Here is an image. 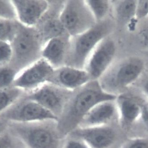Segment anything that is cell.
<instances>
[{"mask_svg":"<svg viewBox=\"0 0 148 148\" xmlns=\"http://www.w3.org/2000/svg\"><path fill=\"white\" fill-rule=\"evenodd\" d=\"M70 37L67 35L53 38L44 44L42 58L47 61L54 69L65 66Z\"/></svg>","mask_w":148,"mask_h":148,"instance_id":"obj_16","label":"cell"},{"mask_svg":"<svg viewBox=\"0 0 148 148\" xmlns=\"http://www.w3.org/2000/svg\"><path fill=\"white\" fill-rule=\"evenodd\" d=\"M116 52L114 41L107 38L101 41L88 59L84 69L91 80H99L107 72Z\"/></svg>","mask_w":148,"mask_h":148,"instance_id":"obj_10","label":"cell"},{"mask_svg":"<svg viewBox=\"0 0 148 148\" xmlns=\"http://www.w3.org/2000/svg\"><path fill=\"white\" fill-rule=\"evenodd\" d=\"M25 93L21 89L14 86L0 89V115L10 108Z\"/></svg>","mask_w":148,"mask_h":148,"instance_id":"obj_18","label":"cell"},{"mask_svg":"<svg viewBox=\"0 0 148 148\" xmlns=\"http://www.w3.org/2000/svg\"><path fill=\"white\" fill-rule=\"evenodd\" d=\"M123 148H148V137L133 138L125 145Z\"/></svg>","mask_w":148,"mask_h":148,"instance_id":"obj_26","label":"cell"},{"mask_svg":"<svg viewBox=\"0 0 148 148\" xmlns=\"http://www.w3.org/2000/svg\"><path fill=\"white\" fill-rule=\"evenodd\" d=\"M119 120L123 128H130L139 119L143 103L129 95L117 96L115 100Z\"/></svg>","mask_w":148,"mask_h":148,"instance_id":"obj_15","label":"cell"},{"mask_svg":"<svg viewBox=\"0 0 148 148\" xmlns=\"http://www.w3.org/2000/svg\"><path fill=\"white\" fill-rule=\"evenodd\" d=\"M137 123L141 125L142 128L148 135V103L143 104L141 115L136 124Z\"/></svg>","mask_w":148,"mask_h":148,"instance_id":"obj_28","label":"cell"},{"mask_svg":"<svg viewBox=\"0 0 148 148\" xmlns=\"http://www.w3.org/2000/svg\"><path fill=\"white\" fill-rule=\"evenodd\" d=\"M97 23L105 20L110 7L108 0H85Z\"/></svg>","mask_w":148,"mask_h":148,"instance_id":"obj_19","label":"cell"},{"mask_svg":"<svg viewBox=\"0 0 148 148\" xmlns=\"http://www.w3.org/2000/svg\"><path fill=\"white\" fill-rule=\"evenodd\" d=\"M9 123L8 122L0 117V137L8 130Z\"/></svg>","mask_w":148,"mask_h":148,"instance_id":"obj_31","label":"cell"},{"mask_svg":"<svg viewBox=\"0 0 148 148\" xmlns=\"http://www.w3.org/2000/svg\"><path fill=\"white\" fill-rule=\"evenodd\" d=\"M25 146L8 130L0 137V148H18Z\"/></svg>","mask_w":148,"mask_h":148,"instance_id":"obj_23","label":"cell"},{"mask_svg":"<svg viewBox=\"0 0 148 148\" xmlns=\"http://www.w3.org/2000/svg\"><path fill=\"white\" fill-rule=\"evenodd\" d=\"M148 15V0L137 1L135 18L137 20L143 19Z\"/></svg>","mask_w":148,"mask_h":148,"instance_id":"obj_27","label":"cell"},{"mask_svg":"<svg viewBox=\"0 0 148 148\" xmlns=\"http://www.w3.org/2000/svg\"><path fill=\"white\" fill-rule=\"evenodd\" d=\"M113 28L112 21L104 20L97 23L84 33L70 37L65 66L84 69L93 51L101 41L110 35Z\"/></svg>","mask_w":148,"mask_h":148,"instance_id":"obj_3","label":"cell"},{"mask_svg":"<svg viewBox=\"0 0 148 148\" xmlns=\"http://www.w3.org/2000/svg\"><path fill=\"white\" fill-rule=\"evenodd\" d=\"M26 148V147H25V146H22V147H20V148Z\"/></svg>","mask_w":148,"mask_h":148,"instance_id":"obj_33","label":"cell"},{"mask_svg":"<svg viewBox=\"0 0 148 148\" xmlns=\"http://www.w3.org/2000/svg\"><path fill=\"white\" fill-rule=\"evenodd\" d=\"M9 123H27L42 121L58 122V118L36 101L29 99L25 93L10 108L0 115Z\"/></svg>","mask_w":148,"mask_h":148,"instance_id":"obj_7","label":"cell"},{"mask_svg":"<svg viewBox=\"0 0 148 148\" xmlns=\"http://www.w3.org/2000/svg\"><path fill=\"white\" fill-rule=\"evenodd\" d=\"M18 73L10 66L0 67V89H6L12 86Z\"/></svg>","mask_w":148,"mask_h":148,"instance_id":"obj_22","label":"cell"},{"mask_svg":"<svg viewBox=\"0 0 148 148\" xmlns=\"http://www.w3.org/2000/svg\"><path fill=\"white\" fill-rule=\"evenodd\" d=\"M117 114L115 100L102 102L93 107L87 113L77 128H86L108 125Z\"/></svg>","mask_w":148,"mask_h":148,"instance_id":"obj_14","label":"cell"},{"mask_svg":"<svg viewBox=\"0 0 148 148\" xmlns=\"http://www.w3.org/2000/svg\"><path fill=\"white\" fill-rule=\"evenodd\" d=\"M71 137L65 143L63 148H90L80 139Z\"/></svg>","mask_w":148,"mask_h":148,"instance_id":"obj_29","label":"cell"},{"mask_svg":"<svg viewBox=\"0 0 148 148\" xmlns=\"http://www.w3.org/2000/svg\"><path fill=\"white\" fill-rule=\"evenodd\" d=\"M58 122L9 123V130L26 148H59Z\"/></svg>","mask_w":148,"mask_h":148,"instance_id":"obj_4","label":"cell"},{"mask_svg":"<svg viewBox=\"0 0 148 148\" xmlns=\"http://www.w3.org/2000/svg\"><path fill=\"white\" fill-rule=\"evenodd\" d=\"M10 43L12 56L9 66L18 74L42 58L44 42L36 27L26 26L19 22Z\"/></svg>","mask_w":148,"mask_h":148,"instance_id":"obj_2","label":"cell"},{"mask_svg":"<svg viewBox=\"0 0 148 148\" xmlns=\"http://www.w3.org/2000/svg\"><path fill=\"white\" fill-rule=\"evenodd\" d=\"M137 1L134 0L120 1L116 10L118 17L124 20H131L135 17Z\"/></svg>","mask_w":148,"mask_h":148,"instance_id":"obj_21","label":"cell"},{"mask_svg":"<svg viewBox=\"0 0 148 148\" xmlns=\"http://www.w3.org/2000/svg\"><path fill=\"white\" fill-rule=\"evenodd\" d=\"M12 56L11 43L0 41V67L8 66L11 61Z\"/></svg>","mask_w":148,"mask_h":148,"instance_id":"obj_25","label":"cell"},{"mask_svg":"<svg viewBox=\"0 0 148 148\" xmlns=\"http://www.w3.org/2000/svg\"><path fill=\"white\" fill-rule=\"evenodd\" d=\"M142 44L148 49V27L142 29L139 34Z\"/></svg>","mask_w":148,"mask_h":148,"instance_id":"obj_30","label":"cell"},{"mask_svg":"<svg viewBox=\"0 0 148 148\" xmlns=\"http://www.w3.org/2000/svg\"><path fill=\"white\" fill-rule=\"evenodd\" d=\"M18 23L17 20L0 18V41L12 42L18 29Z\"/></svg>","mask_w":148,"mask_h":148,"instance_id":"obj_20","label":"cell"},{"mask_svg":"<svg viewBox=\"0 0 148 148\" xmlns=\"http://www.w3.org/2000/svg\"></svg>","mask_w":148,"mask_h":148,"instance_id":"obj_34","label":"cell"},{"mask_svg":"<svg viewBox=\"0 0 148 148\" xmlns=\"http://www.w3.org/2000/svg\"><path fill=\"white\" fill-rule=\"evenodd\" d=\"M17 20L24 25L35 27L49 9L46 0H12Z\"/></svg>","mask_w":148,"mask_h":148,"instance_id":"obj_13","label":"cell"},{"mask_svg":"<svg viewBox=\"0 0 148 148\" xmlns=\"http://www.w3.org/2000/svg\"><path fill=\"white\" fill-rule=\"evenodd\" d=\"M117 95L106 92L99 80H92L73 91L57 123L62 137L78 127L84 116L95 105L106 101H114Z\"/></svg>","mask_w":148,"mask_h":148,"instance_id":"obj_1","label":"cell"},{"mask_svg":"<svg viewBox=\"0 0 148 148\" xmlns=\"http://www.w3.org/2000/svg\"><path fill=\"white\" fill-rule=\"evenodd\" d=\"M91 81L89 74L85 69L64 66L54 69L48 82L74 91Z\"/></svg>","mask_w":148,"mask_h":148,"instance_id":"obj_12","label":"cell"},{"mask_svg":"<svg viewBox=\"0 0 148 148\" xmlns=\"http://www.w3.org/2000/svg\"><path fill=\"white\" fill-rule=\"evenodd\" d=\"M56 13V12H50L49 8L35 26L41 36L44 44L53 38L69 35L60 21V12L57 14Z\"/></svg>","mask_w":148,"mask_h":148,"instance_id":"obj_17","label":"cell"},{"mask_svg":"<svg viewBox=\"0 0 148 148\" xmlns=\"http://www.w3.org/2000/svg\"><path fill=\"white\" fill-rule=\"evenodd\" d=\"M145 63L141 58H130L107 72L99 80L106 92L114 94V91L123 89L134 82L141 76Z\"/></svg>","mask_w":148,"mask_h":148,"instance_id":"obj_6","label":"cell"},{"mask_svg":"<svg viewBox=\"0 0 148 148\" xmlns=\"http://www.w3.org/2000/svg\"><path fill=\"white\" fill-rule=\"evenodd\" d=\"M73 92L47 82L33 92L25 93V95L27 98L36 101L59 119Z\"/></svg>","mask_w":148,"mask_h":148,"instance_id":"obj_8","label":"cell"},{"mask_svg":"<svg viewBox=\"0 0 148 148\" xmlns=\"http://www.w3.org/2000/svg\"><path fill=\"white\" fill-rule=\"evenodd\" d=\"M54 69L41 58L17 75L12 86L20 88L25 93L33 92L48 82Z\"/></svg>","mask_w":148,"mask_h":148,"instance_id":"obj_9","label":"cell"},{"mask_svg":"<svg viewBox=\"0 0 148 148\" xmlns=\"http://www.w3.org/2000/svg\"><path fill=\"white\" fill-rule=\"evenodd\" d=\"M0 18L17 20V16L12 1L0 0Z\"/></svg>","mask_w":148,"mask_h":148,"instance_id":"obj_24","label":"cell"},{"mask_svg":"<svg viewBox=\"0 0 148 148\" xmlns=\"http://www.w3.org/2000/svg\"><path fill=\"white\" fill-rule=\"evenodd\" d=\"M69 134L80 139L90 148H110L116 139L115 130L109 125L86 128H77Z\"/></svg>","mask_w":148,"mask_h":148,"instance_id":"obj_11","label":"cell"},{"mask_svg":"<svg viewBox=\"0 0 148 148\" xmlns=\"http://www.w3.org/2000/svg\"><path fill=\"white\" fill-rule=\"evenodd\" d=\"M59 17L66 32L71 37L84 33L97 23L84 0L64 1Z\"/></svg>","mask_w":148,"mask_h":148,"instance_id":"obj_5","label":"cell"},{"mask_svg":"<svg viewBox=\"0 0 148 148\" xmlns=\"http://www.w3.org/2000/svg\"><path fill=\"white\" fill-rule=\"evenodd\" d=\"M143 89L145 94L148 99V81H146L145 83L144 84Z\"/></svg>","mask_w":148,"mask_h":148,"instance_id":"obj_32","label":"cell"}]
</instances>
